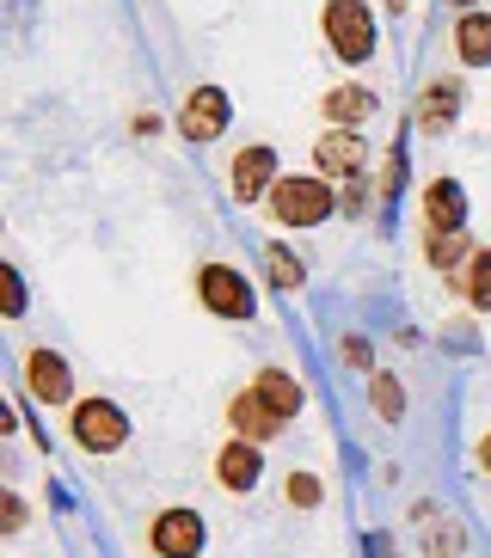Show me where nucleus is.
<instances>
[{"label":"nucleus","mask_w":491,"mask_h":558,"mask_svg":"<svg viewBox=\"0 0 491 558\" xmlns=\"http://www.w3.org/2000/svg\"><path fill=\"white\" fill-rule=\"evenodd\" d=\"M271 215H277L283 228H320L332 215V184L326 179H277L271 184Z\"/></svg>","instance_id":"nucleus-1"},{"label":"nucleus","mask_w":491,"mask_h":558,"mask_svg":"<svg viewBox=\"0 0 491 558\" xmlns=\"http://www.w3.org/2000/svg\"><path fill=\"white\" fill-rule=\"evenodd\" d=\"M326 44L344 62H369V56H375V13L357 7V0H332L326 7Z\"/></svg>","instance_id":"nucleus-2"},{"label":"nucleus","mask_w":491,"mask_h":558,"mask_svg":"<svg viewBox=\"0 0 491 558\" xmlns=\"http://www.w3.org/2000/svg\"><path fill=\"white\" fill-rule=\"evenodd\" d=\"M74 442L86 454H117V448L130 442V417L111 405V399H81L74 405Z\"/></svg>","instance_id":"nucleus-3"},{"label":"nucleus","mask_w":491,"mask_h":558,"mask_svg":"<svg viewBox=\"0 0 491 558\" xmlns=\"http://www.w3.org/2000/svg\"><path fill=\"white\" fill-rule=\"evenodd\" d=\"M196 295L215 319H252V282L233 270V264H203L196 270Z\"/></svg>","instance_id":"nucleus-4"},{"label":"nucleus","mask_w":491,"mask_h":558,"mask_svg":"<svg viewBox=\"0 0 491 558\" xmlns=\"http://www.w3.org/2000/svg\"><path fill=\"white\" fill-rule=\"evenodd\" d=\"M203 541H209V534H203V515H196V509H160L154 527H147L154 558H196Z\"/></svg>","instance_id":"nucleus-5"},{"label":"nucleus","mask_w":491,"mask_h":558,"mask_svg":"<svg viewBox=\"0 0 491 558\" xmlns=\"http://www.w3.org/2000/svg\"><path fill=\"white\" fill-rule=\"evenodd\" d=\"M179 130L191 142H215V135L228 130V93L221 86H196L191 99L179 105Z\"/></svg>","instance_id":"nucleus-6"},{"label":"nucleus","mask_w":491,"mask_h":558,"mask_svg":"<svg viewBox=\"0 0 491 558\" xmlns=\"http://www.w3.org/2000/svg\"><path fill=\"white\" fill-rule=\"evenodd\" d=\"M313 160H320L326 179H357L362 160H369V142H362L357 130H326L320 142H313Z\"/></svg>","instance_id":"nucleus-7"},{"label":"nucleus","mask_w":491,"mask_h":558,"mask_svg":"<svg viewBox=\"0 0 491 558\" xmlns=\"http://www.w3.org/2000/svg\"><path fill=\"white\" fill-rule=\"evenodd\" d=\"M25 393H32L37 405H68L74 380H68V362L56 356V350H32V356H25Z\"/></svg>","instance_id":"nucleus-8"},{"label":"nucleus","mask_w":491,"mask_h":558,"mask_svg":"<svg viewBox=\"0 0 491 558\" xmlns=\"http://www.w3.org/2000/svg\"><path fill=\"white\" fill-rule=\"evenodd\" d=\"M228 424H233V436H246V442H271L289 417H277V411L264 405V393L259 387H246V393H233V405H228Z\"/></svg>","instance_id":"nucleus-9"},{"label":"nucleus","mask_w":491,"mask_h":558,"mask_svg":"<svg viewBox=\"0 0 491 558\" xmlns=\"http://www.w3.org/2000/svg\"><path fill=\"white\" fill-rule=\"evenodd\" d=\"M228 166H233V197L240 203H259L264 191L277 184V154L271 148H240Z\"/></svg>","instance_id":"nucleus-10"},{"label":"nucleus","mask_w":491,"mask_h":558,"mask_svg":"<svg viewBox=\"0 0 491 558\" xmlns=\"http://www.w3.org/2000/svg\"><path fill=\"white\" fill-rule=\"evenodd\" d=\"M259 473H264V454H259V442H246V436H233V442L215 454V478H221L228 492H252Z\"/></svg>","instance_id":"nucleus-11"},{"label":"nucleus","mask_w":491,"mask_h":558,"mask_svg":"<svg viewBox=\"0 0 491 558\" xmlns=\"http://www.w3.org/2000/svg\"><path fill=\"white\" fill-rule=\"evenodd\" d=\"M424 221H430V233H460V221H467V197H460L455 179H430L424 184Z\"/></svg>","instance_id":"nucleus-12"},{"label":"nucleus","mask_w":491,"mask_h":558,"mask_svg":"<svg viewBox=\"0 0 491 558\" xmlns=\"http://www.w3.org/2000/svg\"><path fill=\"white\" fill-rule=\"evenodd\" d=\"M455 56L467 68H486L491 62V13H460L455 19Z\"/></svg>","instance_id":"nucleus-13"},{"label":"nucleus","mask_w":491,"mask_h":558,"mask_svg":"<svg viewBox=\"0 0 491 558\" xmlns=\"http://www.w3.org/2000/svg\"><path fill=\"white\" fill-rule=\"evenodd\" d=\"M326 117H332V130H357L362 117H375V93L369 86H332Z\"/></svg>","instance_id":"nucleus-14"},{"label":"nucleus","mask_w":491,"mask_h":558,"mask_svg":"<svg viewBox=\"0 0 491 558\" xmlns=\"http://www.w3.org/2000/svg\"><path fill=\"white\" fill-rule=\"evenodd\" d=\"M252 387L264 393V405L277 411V417H295V411H301V399H308V393H301V380L283 375V368H259V380H252Z\"/></svg>","instance_id":"nucleus-15"},{"label":"nucleus","mask_w":491,"mask_h":558,"mask_svg":"<svg viewBox=\"0 0 491 558\" xmlns=\"http://www.w3.org/2000/svg\"><path fill=\"white\" fill-rule=\"evenodd\" d=\"M460 289H467V301H474L479 313H491V246H479L474 258L460 264Z\"/></svg>","instance_id":"nucleus-16"},{"label":"nucleus","mask_w":491,"mask_h":558,"mask_svg":"<svg viewBox=\"0 0 491 558\" xmlns=\"http://www.w3.org/2000/svg\"><path fill=\"white\" fill-rule=\"evenodd\" d=\"M369 399H375V417H387V424H399V417H406V387H399L393 375L369 380Z\"/></svg>","instance_id":"nucleus-17"},{"label":"nucleus","mask_w":491,"mask_h":558,"mask_svg":"<svg viewBox=\"0 0 491 558\" xmlns=\"http://www.w3.org/2000/svg\"><path fill=\"white\" fill-rule=\"evenodd\" d=\"M424 546H430V558H460V522H436L424 504Z\"/></svg>","instance_id":"nucleus-18"},{"label":"nucleus","mask_w":491,"mask_h":558,"mask_svg":"<svg viewBox=\"0 0 491 558\" xmlns=\"http://www.w3.org/2000/svg\"><path fill=\"white\" fill-rule=\"evenodd\" d=\"M460 258H474V246L460 233H430V264L436 270H460Z\"/></svg>","instance_id":"nucleus-19"},{"label":"nucleus","mask_w":491,"mask_h":558,"mask_svg":"<svg viewBox=\"0 0 491 558\" xmlns=\"http://www.w3.org/2000/svg\"><path fill=\"white\" fill-rule=\"evenodd\" d=\"M455 105H460V86H455V81H448V86H430V93H424V123H430V130H442V123L455 117Z\"/></svg>","instance_id":"nucleus-20"},{"label":"nucleus","mask_w":491,"mask_h":558,"mask_svg":"<svg viewBox=\"0 0 491 558\" xmlns=\"http://www.w3.org/2000/svg\"><path fill=\"white\" fill-rule=\"evenodd\" d=\"M264 264H271V282L277 289H301V258L289 246H264Z\"/></svg>","instance_id":"nucleus-21"},{"label":"nucleus","mask_w":491,"mask_h":558,"mask_svg":"<svg viewBox=\"0 0 491 558\" xmlns=\"http://www.w3.org/2000/svg\"><path fill=\"white\" fill-rule=\"evenodd\" d=\"M283 497H289L295 509H313L320 497H326V485H320L313 473H289V485H283Z\"/></svg>","instance_id":"nucleus-22"},{"label":"nucleus","mask_w":491,"mask_h":558,"mask_svg":"<svg viewBox=\"0 0 491 558\" xmlns=\"http://www.w3.org/2000/svg\"><path fill=\"white\" fill-rule=\"evenodd\" d=\"M0 295H7V319H19V313H25V282H19L13 264H0Z\"/></svg>","instance_id":"nucleus-23"},{"label":"nucleus","mask_w":491,"mask_h":558,"mask_svg":"<svg viewBox=\"0 0 491 558\" xmlns=\"http://www.w3.org/2000/svg\"><path fill=\"white\" fill-rule=\"evenodd\" d=\"M338 356L350 362V368H369V338H344V344H338Z\"/></svg>","instance_id":"nucleus-24"},{"label":"nucleus","mask_w":491,"mask_h":558,"mask_svg":"<svg viewBox=\"0 0 491 558\" xmlns=\"http://www.w3.org/2000/svg\"><path fill=\"white\" fill-rule=\"evenodd\" d=\"M0 527H7V534H19V527H25V504H19V497H7V504H0Z\"/></svg>","instance_id":"nucleus-25"},{"label":"nucleus","mask_w":491,"mask_h":558,"mask_svg":"<svg viewBox=\"0 0 491 558\" xmlns=\"http://www.w3.org/2000/svg\"><path fill=\"white\" fill-rule=\"evenodd\" d=\"M399 179H406V172H399V154H387V172H381V197H393V191H399Z\"/></svg>","instance_id":"nucleus-26"},{"label":"nucleus","mask_w":491,"mask_h":558,"mask_svg":"<svg viewBox=\"0 0 491 558\" xmlns=\"http://www.w3.org/2000/svg\"><path fill=\"white\" fill-rule=\"evenodd\" d=\"M479 473H491V429H486V442H479Z\"/></svg>","instance_id":"nucleus-27"},{"label":"nucleus","mask_w":491,"mask_h":558,"mask_svg":"<svg viewBox=\"0 0 491 558\" xmlns=\"http://www.w3.org/2000/svg\"><path fill=\"white\" fill-rule=\"evenodd\" d=\"M387 7H393V13H399V7H406V0H387Z\"/></svg>","instance_id":"nucleus-28"}]
</instances>
